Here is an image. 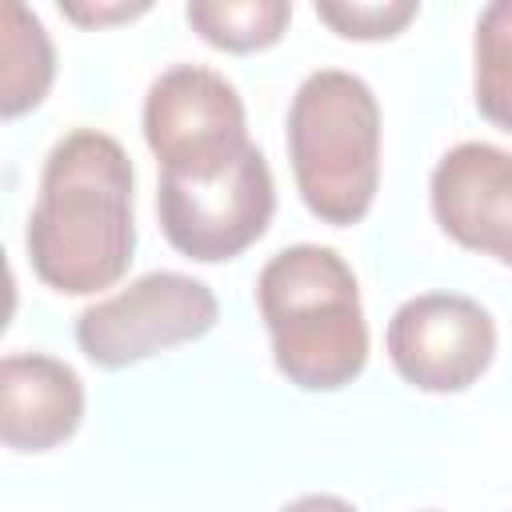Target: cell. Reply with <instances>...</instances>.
I'll return each instance as SVG.
<instances>
[{"mask_svg":"<svg viewBox=\"0 0 512 512\" xmlns=\"http://www.w3.org/2000/svg\"><path fill=\"white\" fill-rule=\"evenodd\" d=\"M132 160L116 136L72 128L44 160L40 192L28 216L32 272L64 296L112 288L136 252Z\"/></svg>","mask_w":512,"mask_h":512,"instance_id":"obj_1","label":"cell"},{"mask_svg":"<svg viewBox=\"0 0 512 512\" xmlns=\"http://www.w3.org/2000/svg\"><path fill=\"white\" fill-rule=\"evenodd\" d=\"M276 372L304 392H336L368 364V324L348 260L328 244L276 252L256 280Z\"/></svg>","mask_w":512,"mask_h":512,"instance_id":"obj_2","label":"cell"},{"mask_svg":"<svg viewBox=\"0 0 512 512\" xmlns=\"http://www.w3.org/2000/svg\"><path fill=\"white\" fill-rule=\"evenodd\" d=\"M288 160L316 220L360 224L380 188V104L372 88L344 68L308 72L288 108Z\"/></svg>","mask_w":512,"mask_h":512,"instance_id":"obj_3","label":"cell"},{"mask_svg":"<svg viewBox=\"0 0 512 512\" xmlns=\"http://www.w3.org/2000/svg\"><path fill=\"white\" fill-rule=\"evenodd\" d=\"M276 184L264 152L248 144L208 176H168L156 184V216L168 244L200 264L248 252L272 224Z\"/></svg>","mask_w":512,"mask_h":512,"instance_id":"obj_4","label":"cell"},{"mask_svg":"<svg viewBox=\"0 0 512 512\" xmlns=\"http://www.w3.org/2000/svg\"><path fill=\"white\" fill-rule=\"evenodd\" d=\"M220 304L212 288L184 272H148L76 316V344L96 368H132L164 348L212 332Z\"/></svg>","mask_w":512,"mask_h":512,"instance_id":"obj_5","label":"cell"},{"mask_svg":"<svg viewBox=\"0 0 512 512\" xmlns=\"http://www.w3.org/2000/svg\"><path fill=\"white\" fill-rule=\"evenodd\" d=\"M144 140L168 176H208L252 144L236 84L200 64H176L152 80Z\"/></svg>","mask_w":512,"mask_h":512,"instance_id":"obj_6","label":"cell"},{"mask_svg":"<svg viewBox=\"0 0 512 512\" xmlns=\"http://www.w3.org/2000/svg\"><path fill=\"white\" fill-rule=\"evenodd\" d=\"M388 360L420 392H464L496 356L492 312L460 292H420L404 300L384 332Z\"/></svg>","mask_w":512,"mask_h":512,"instance_id":"obj_7","label":"cell"},{"mask_svg":"<svg viewBox=\"0 0 512 512\" xmlns=\"http://www.w3.org/2000/svg\"><path fill=\"white\" fill-rule=\"evenodd\" d=\"M428 200L456 244L512 268V152L484 140L448 148L432 168Z\"/></svg>","mask_w":512,"mask_h":512,"instance_id":"obj_8","label":"cell"},{"mask_svg":"<svg viewBox=\"0 0 512 512\" xmlns=\"http://www.w3.org/2000/svg\"><path fill=\"white\" fill-rule=\"evenodd\" d=\"M84 420V384L72 364L44 352H8L0 360V440L12 452H48L76 436Z\"/></svg>","mask_w":512,"mask_h":512,"instance_id":"obj_9","label":"cell"},{"mask_svg":"<svg viewBox=\"0 0 512 512\" xmlns=\"http://www.w3.org/2000/svg\"><path fill=\"white\" fill-rule=\"evenodd\" d=\"M56 76V52L36 12H28L20 0L4 4V28H0V116L16 120L44 104Z\"/></svg>","mask_w":512,"mask_h":512,"instance_id":"obj_10","label":"cell"},{"mask_svg":"<svg viewBox=\"0 0 512 512\" xmlns=\"http://www.w3.org/2000/svg\"><path fill=\"white\" fill-rule=\"evenodd\" d=\"M192 32L220 52H260L272 48L292 20V4L284 0H192L184 8Z\"/></svg>","mask_w":512,"mask_h":512,"instance_id":"obj_11","label":"cell"},{"mask_svg":"<svg viewBox=\"0 0 512 512\" xmlns=\"http://www.w3.org/2000/svg\"><path fill=\"white\" fill-rule=\"evenodd\" d=\"M472 96L492 128L512 132V0H492L476 20Z\"/></svg>","mask_w":512,"mask_h":512,"instance_id":"obj_12","label":"cell"},{"mask_svg":"<svg viewBox=\"0 0 512 512\" xmlns=\"http://www.w3.org/2000/svg\"><path fill=\"white\" fill-rule=\"evenodd\" d=\"M316 16L344 40H388L404 32L416 16V0H352V4H316Z\"/></svg>","mask_w":512,"mask_h":512,"instance_id":"obj_13","label":"cell"},{"mask_svg":"<svg viewBox=\"0 0 512 512\" xmlns=\"http://www.w3.org/2000/svg\"><path fill=\"white\" fill-rule=\"evenodd\" d=\"M60 12L76 24H116V20H132V16H144L148 4H60Z\"/></svg>","mask_w":512,"mask_h":512,"instance_id":"obj_14","label":"cell"},{"mask_svg":"<svg viewBox=\"0 0 512 512\" xmlns=\"http://www.w3.org/2000/svg\"><path fill=\"white\" fill-rule=\"evenodd\" d=\"M280 512H360V508L332 492H308V496H296L292 504H284Z\"/></svg>","mask_w":512,"mask_h":512,"instance_id":"obj_15","label":"cell"},{"mask_svg":"<svg viewBox=\"0 0 512 512\" xmlns=\"http://www.w3.org/2000/svg\"><path fill=\"white\" fill-rule=\"evenodd\" d=\"M428 512H436V508H428Z\"/></svg>","mask_w":512,"mask_h":512,"instance_id":"obj_16","label":"cell"}]
</instances>
